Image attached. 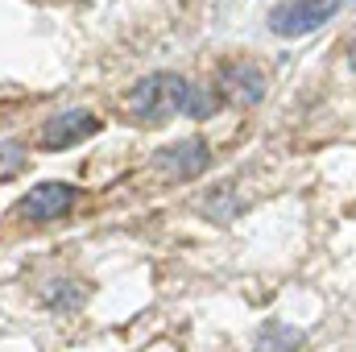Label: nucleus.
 Here are the masks:
<instances>
[{"instance_id":"nucleus-6","label":"nucleus","mask_w":356,"mask_h":352,"mask_svg":"<svg viewBox=\"0 0 356 352\" xmlns=\"http://www.w3.org/2000/svg\"><path fill=\"white\" fill-rule=\"evenodd\" d=\"M99 133V120L91 116V112H63V116H54V120H46V129H42V145L46 150H67V145H79L83 137H95Z\"/></svg>"},{"instance_id":"nucleus-7","label":"nucleus","mask_w":356,"mask_h":352,"mask_svg":"<svg viewBox=\"0 0 356 352\" xmlns=\"http://www.w3.org/2000/svg\"><path fill=\"white\" fill-rule=\"evenodd\" d=\"M25 162H29V158H25V150H21L17 141H0V182L13 178V175H21Z\"/></svg>"},{"instance_id":"nucleus-4","label":"nucleus","mask_w":356,"mask_h":352,"mask_svg":"<svg viewBox=\"0 0 356 352\" xmlns=\"http://www.w3.org/2000/svg\"><path fill=\"white\" fill-rule=\"evenodd\" d=\"M207 162H211V150H207V141H199V137H186V141H178V145H166V150L154 158V166L166 178H178V182L199 178L207 170Z\"/></svg>"},{"instance_id":"nucleus-3","label":"nucleus","mask_w":356,"mask_h":352,"mask_svg":"<svg viewBox=\"0 0 356 352\" xmlns=\"http://www.w3.org/2000/svg\"><path fill=\"white\" fill-rule=\"evenodd\" d=\"M71 203H75V186H67V182H38V186H29L25 199L17 203V216L29 220V224H42V220L67 216Z\"/></svg>"},{"instance_id":"nucleus-8","label":"nucleus","mask_w":356,"mask_h":352,"mask_svg":"<svg viewBox=\"0 0 356 352\" xmlns=\"http://www.w3.org/2000/svg\"><path fill=\"white\" fill-rule=\"evenodd\" d=\"M298 344H302V332L273 328V332H266V336H261V344H257V349H261V352H282V349H298Z\"/></svg>"},{"instance_id":"nucleus-2","label":"nucleus","mask_w":356,"mask_h":352,"mask_svg":"<svg viewBox=\"0 0 356 352\" xmlns=\"http://www.w3.org/2000/svg\"><path fill=\"white\" fill-rule=\"evenodd\" d=\"M332 13H336V0H286L269 13V29L277 38H302L323 21H332Z\"/></svg>"},{"instance_id":"nucleus-9","label":"nucleus","mask_w":356,"mask_h":352,"mask_svg":"<svg viewBox=\"0 0 356 352\" xmlns=\"http://www.w3.org/2000/svg\"><path fill=\"white\" fill-rule=\"evenodd\" d=\"M348 63H353V71H356V42L348 46Z\"/></svg>"},{"instance_id":"nucleus-5","label":"nucleus","mask_w":356,"mask_h":352,"mask_svg":"<svg viewBox=\"0 0 356 352\" xmlns=\"http://www.w3.org/2000/svg\"><path fill=\"white\" fill-rule=\"evenodd\" d=\"M220 91H224L232 104L253 108V104H261V95H266V75H261V67H253V63H228V67L220 71Z\"/></svg>"},{"instance_id":"nucleus-10","label":"nucleus","mask_w":356,"mask_h":352,"mask_svg":"<svg viewBox=\"0 0 356 352\" xmlns=\"http://www.w3.org/2000/svg\"><path fill=\"white\" fill-rule=\"evenodd\" d=\"M344 4H356V0H344Z\"/></svg>"},{"instance_id":"nucleus-1","label":"nucleus","mask_w":356,"mask_h":352,"mask_svg":"<svg viewBox=\"0 0 356 352\" xmlns=\"http://www.w3.org/2000/svg\"><path fill=\"white\" fill-rule=\"evenodd\" d=\"M186 95H191V83L170 75V71L145 75L129 91V116L141 125H166L175 112H186Z\"/></svg>"}]
</instances>
